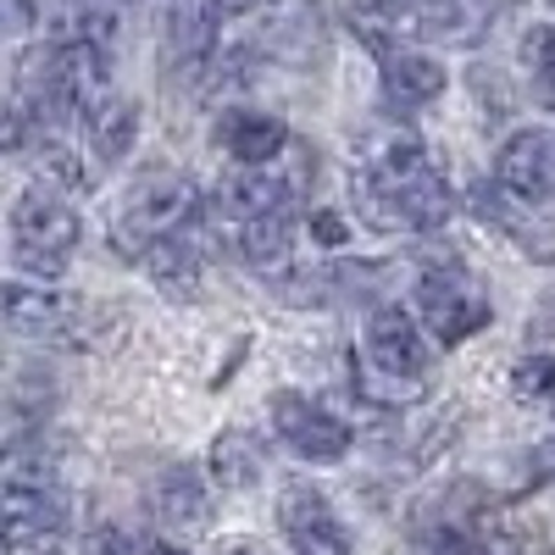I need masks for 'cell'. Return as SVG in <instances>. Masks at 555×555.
Segmentation results:
<instances>
[{"instance_id": "obj_1", "label": "cell", "mask_w": 555, "mask_h": 555, "mask_svg": "<svg viewBox=\"0 0 555 555\" xmlns=\"http://www.w3.org/2000/svg\"><path fill=\"white\" fill-rule=\"evenodd\" d=\"M356 195H361L366 222L400 228V234H434V228H444L450 211H455L450 178L439 172V162L416 145L411 133H395L389 145L361 167Z\"/></svg>"}, {"instance_id": "obj_2", "label": "cell", "mask_w": 555, "mask_h": 555, "mask_svg": "<svg viewBox=\"0 0 555 555\" xmlns=\"http://www.w3.org/2000/svg\"><path fill=\"white\" fill-rule=\"evenodd\" d=\"M195 206H201V195H195L190 178H178V172L145 178L139 190L122 195V206L112 217V245L122 256H145L151 245L183 234V222L195 217Z\"/></svg>"}, {"instance_id": "obj_3", "label": "cell", "mask_w": 555, "mask_h": 555, "mask_svg": "<svg viewBox=\"0 0 555 555\" xmlns=\"http://www.w3.org/2000/svg\"><path fill=\"white\" fill-rule=\"evenodd\" d=\"M78 234H83L78 211L51 190V183H34V190L17 195V206H12V250H17V261L28 272L56 278L67 267V250L78 245Z\"/></svg>"}, {"instance_id": "obj_4", "label": "cell", "mask_w": 555, "mask_h": 555, "mask_svg": "<svg viewBox=\"0 0 555 555\" xmlns=\"http://www.w3.org/2000/svg\"><path fill=\"white\" fill-rule=\"evenodd\" d=\"M311 178H317V156L311 151H295V139H289V145L278 151L272 162L240 167L234 178H228L222 183V206H228V217H240V222L267 217V211H289L311 190Z\"/></svg>"}, {"instance_id": "obj_5", "label": "cell", "mask_w": 555, "mask_h": 555, "mask_svg": "<svg viewBox=\"0 0 555 555\" xmlns=\"http://www.w3.org/2000/svg\"><path fill=\"white\" fill-rule=\"evenodd\" d=\"M416 317L428 322V334L439 345H461L473 339L478 328H489V295L473 284V272L461 267H428L423 278H416Z\"/></svg>"}, {"instance_id": "obj_6", "label": "cell", "mask_w": 555, "mask_h": 555, "mask_svg": "<svg viewBox=\"0 0 555 555\" xmlns=\"http://www.w3.org/2000/svg\"><path fill=\"white\" fill-rule=\"evenodd\" d=\"M250 51L278 62V67H311L322 62V44H328V23H322V12L311 7V0H278V7H267L250 28Z\"/></svg>"}, {"instance_id": "obj_7", "label": "cell", "mask_w": 555, "mask_h": 555, "mask_svg": "<svg viewBox=\"0 0 555 555\" xmlns=\"http://www.w3.org/2000/svg\"><path fill=\"white\" fill-rule=\"evenodd\" d=\"M222 34V0H162V62L178 78H201L211 67Z\"/></svg>"}, {"instance_id": "obj_8", "label": "cell", "mask_w": 555, "mask_h": 555, "mask_svg": "<svg viewBox=\"0 0 555 555\" xmlns=\"http://www.w3.org/2000/svg\"><path fill=\"white\" fill-rule=\"evenodd\" d=\"M67 528V494L51 478H0V539L51 544Z\"/></svg>"}, {"instance_id": "obj_9", "label": "cell", "mask_w": 555, "mask_h": 555, "mask_svg": "<svg viewBox=\"0 0 555 555\" xmlns=\"http://www.w3.org/2000/svg\"><path fill=\"white\" fill-rule=\"evenodd\" d=\"M272 428L300 461H317V467H328V461H339L350 450V428L339 423V416H328L322 405H311L295 389H284L272 400Z\"/></svg>"}, {"instance_id": "obj_10", "label": "cell", "mask_w": 555, "mask_h": 555, "mask_svg": "<svg viewBox=\"0 0 555 555\" xmlns=\"http://www.w3.org/2000/svg\"><path fill=\"white\" fill-rule=\"evenodd\" d=\"M434 350L423 345V328L400 311V306H378L373 317H366V366L395 384H416L428 373Z\"/></svg>"}, {"instance_id": "obj_11", "label": "cell", "mask_w": 555, "mask_h": 555, "mask_svg": "<svg viewBox=\"0 0 555 555\" xmlns=\"http://www.w3.org/2000/svg\"><path fill=\"white\" fill-rule=\"evenodd\" d=\"M494 183L517 201H555V128H522L500 145Z\"/></svg>"}, {"instance_id": "obj_12", "label": "cell", "mask_w": 555, "mask_h": 555, "mask_svg": "<svg viewBox=\"0 0 555 555\" xmlns=\"http://www.w3.org/2000/svg\"><path fill=\"white\" fill-rule=\"evenodd\" d=\"M366 44L378 51V67H384V106L411 117V112H423L428 101L444 95V67L423 51H405V44H389L378 39L373 28H366Z\"/></svg>"}, {"instance_id": "obj_13", "label": "cell", "mask_w": 555, "mask_h": 555, "mask_svg": "<svg viewBox=\"0 0 555 555\" xmlns=\"http://www.w3.org/2000/svg\"><path fill=\"white\" fill-rule=\"evenodd\" d=\"M278 522H284V539L295 555H350V533L334 517V505L322 500V489L311 483H289L284 500H278Z\"/></svg>"}, {"instance_id": "obj_14", "label": "cell", "mask_w": 555, "mask_h": 555, "mask_svg": "<svg viewBox=\"0 0 555 555\" xmlns=\"http://www.w3.org/2000/svg\"><path fill=\"white\" fill-rule=\"evenodd\" d=\"M473 211H478L483 228H494V234L512 240L528 261H555V228L539 211H528V201L505 195L500 183H478V190H473Z\"/></svg>"}, {"instance_id": "obj_15", "label": "cell", "mask_w": 555, "mask_h": 555, "mask_svg": "<svg viewBox=\"0 0 555 555\" xmlns=\"http://www.w3.org/2000/svg\"><path fill=\"white\" fill-rule=\"evenodd\" d=\"M78 322V300L56 295L44 284H0V328L34 334V339H56Z\"/></svg>"}, {"instance_id": "obj_16", "label": "cell", "mask_w": 555, "mask_h": 555, "mask_svg": "<svg viewBox=\"0 0 555 555\" xmlns=\"http://www.w3.org/2000/svg\"><path fill=\"white\" fill-rule=\"evenodd\" d=\"M151 505H156V522L172 528V533H201L211 522V494H206V483H201L195 467H167L156 478Z\"/></svg>"}, {"instance_id": "obj_17", "label": "cell", "mask_w": 555, "mask_h": 555, "mask_svg": "<svg viewBox=\"0 0 555 555\" xmlns=\"http://www.w3.org/2000/svg\"><path fill=\"white\" fill-rule=\"evenodd\" d=\"M284 145H289V128L278 122L272 112H234V117H222V151L234 156L240 167H261Z\"/></svg>"}, {"instance_id": "obj_18", "label": "cell", "mask_w": 555, "mask_h": 555, "mask_svg": "<svg viewBox=\"0 0 555 555\" xmlns=\"http://www.w3.org/2000/svg\"><path fill=\"white\" fill-rule=\"evenodd\" d=\"M83 139L101 162H122L139 139V106L122 95H101L95 106L83 112Z\"/></svg>"}, {"instance_id": "obj_19", "label": "cell", "mask_w": 555, "mask_h": 555, "mask_svg": "<svg viewBox=\"0 0 555 555\" xmlns=\"http://www.w3.org/2000/svg\"><path fill=\"white\" fill-rule=\"evenodd\" d=\"M240 256L256 267V272H284L295 261V217L289 211H267V217H250L240 228Z\"/></svg>"}, {"instance_id": "obj_20", "label": "cell", "mask_w": 555, "mask_h": 555, "mask_svg": "<svg viewBox=\"0 0 555 555\" xmlns=\"http://www.w3.org/2000/svg\"><path fill=\"white\" fill-rule=\"evenodd\" d=\"M145 267H151V278L172 300H195L201 295V256H195V245H183V234L151 245L145 250Z\"/></svg>"}, {"instance_id": "obj_21", "label": "cell", "mask_w": 555, "mask_h": 555, "mask_svg": "<svg viewBox=\"0 0 555 555\" xmlns=\"http://www.w3.org/2000/svg\"><path fill=\"white\" fill-rule=\"evenodd\" d=\"M261 467H267V455H261L256 434H245V428H228L211 444V473H217L222 489H250L261 478Z\"/></svg>"}, {"instance_id": "obj_22", "label": "cell", "mask_w": 555, "mask_h": 555, "mask_svg": "<svg viewBox=\"0 0 555 555\" xmlns=\"http://www.w3.org/2000/svg\"><path fill=\"white\" fill-rule=\"evenodd\" d=\"M512 389L522 405H555V350H528L512 366Z\"/></svg>"}, {"instance_id": "obj_23", "label": "cell", "mask_w": 555, "mask_h": 555, "mask_svg": "<svg viewBox=\"0 0 555 555\" xmlns=\"http://www.w3.org/2000/svg\"><path fill=\"white\" fill-rule=\"evenodd\" d=\"M555 56V23H533L528 34H522V62L528 67H544Z\"/></svg>"}, {"instance_id": "obj_24", "label": "cell", "mask_w": 555, "mask_h": 555, "mask_svg": "<svg viewBox=\"0 0 555 555\" xmlns=\"http://www.w3.org/2000/svg\"><path fill=\"white\" fill-rule=\"evenodd\" d=\"M311 234H317L322 245H339V240H345V222L328 217V211H317V217H311Z\"/></svg>"}, {"instance_id": "obj_25", "label": "cell", "mask_w": 555, "mask_h": 555, "mask_svg": "<svg viewBox=\"0 0 555 555\" xmlns=\"http://www.w3.org/2000/svg\"><path fill=\"white\" fill-rule=\"evenodd\" d=\"M528 473H533V478H555V439L533 450V461H528Z\"/></svg>"}, {"instance_id": "obj_26", "label": "cell", "mask_w": 555, "mask_h": 555, "mask_svg": "<svg viewBox=\"0 0 555 555\" xmlns=\"http://www.w3.org/2000/svg\"><path fill=\"white\" fill-rule=\"evenodd\" d=\"M533 78H539V101L555 112V56H550L544 67H533Z\"/></svg>"}, {"instance_id": "obj_27", "label": "cell", "mask_w": 555, "mask_h": 555, "mask_svg": "<svg viewBox=\"0 0 555 555\" xmlns=\"http://www.w3.org/2000/svg\"><path fill=\"white\" fill-rule=\"evenodd\" d=\"M366 12H384V17H400V12H411L416 0H361Z\"/></svg>"}, {"instance_id": "obj_28", "label": "cell", "mask_w": 555, "mask_h": 555, "mask_svg": "<svg viewBox=\"0 0 555 555\" xmlns=\"http://www.w3.org/2000/svg\"><path fill=\"white\" fill-rule=\"evenodd\" d=\"M145 555H183V550H172V544H151Z\"/></svg>"}]
</instances>
